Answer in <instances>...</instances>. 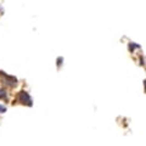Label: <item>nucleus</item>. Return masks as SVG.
Returning a JSON list of instances; mask_svg holds the SVG:
<instances>
[{
	"label": "nucleus",
	"instance_id": "4",
	"mask_svg": "<svg viewBox=\"0 0 146 146\" xmlns=\"http://www.w3.org/2000/svg\"><path fill=\"white\" fill-rule=\"evenodd\" d=\"M135 48H140V45H138V44H135V43H130V45H129V49L132 51L134 50Z\"/></svg>",
	"mask_w": 146,
	"mask_h": 146
},
{
	"label": "nucleus",
	"instance_id": "6",
	"mask_svg": "<svg viewBox=\"0 0 146 146\" xmlns=\"http://www.w3.org/2000/svg\"><path fill=\"white\" fill-rule=\"evenodd\" d=\"M62 60H64L62 57H59V59H57V66H59V67L62 65V64H61V62H62Z\"/></svg>",
	"mask_w": 146,
	"mask_h": 146
},
{
	"label": "nucleus",
	"instance_id": "5",
	"mask_svg": "<svg viewBox=\"0 0 146 146\" xmlns=\"http://www.w3.org/2000/svg\"><path fill=\"white\" fill-rule=\"evenodd\" d=\"M6 112V107L3 105H0V113H5Z\"/></svg>",
	"mask_w": 146,
	"mask_h": 146
},
{
	"label": "nucleus",
	"instance_id": "3",
	"mask_svg": "<svg viewBox=\"0 0 146 146\" xmlns=\"http://www.w3.org/2000/svg\"><path fill=\"white\" fill-rule=\"evenodd\" d=\"M0 99H1V100H7L6 91H5L4 89H0Z\"/></svg>",
	"mask_w": 146,
	"mask_h": 146
},
{
	"label": "nucleus",
	"instance_id": "2",
	"mask_svg": "<svg viewBox=\"0 0 146 146\" xmlns=\"http://www.w3.org/2000/svg\"><path fill=\"white\" fill-rule=\"evenodd\" d=\"M1 74L4 76V78H5V83H6L9 86H16L17 84V79L15 78V77L12 76H7V74H5L4 72H1Z\"/></svg>",
	"mask_w": 146,
	"mask_h": 146
},
{
	"label": "nucleus",
	"instance_id": "7",
	"mask_svg": "<svg viewBox=\"0 0 146 146\" xmlns=\"http://www.w3.org/2000/svg\"><path fill=\"white\" fill-rule=\"evenodd\" d=\"M145 89H146V80H145Z\"/></svg>",
	"mask_w": 146,
	"mask_h": 146
},
{
	"label": "nucleus",
	"instance_id": "1",
	"mask_svg": "<svg viewBox=\"0 0 146 146\" xmlns=\"http://www.w3.org/2000/svg\"><path fill=\"white\" fill-rule=\"evenodd\" d=\"M17 100H18L21 104H23V105H27V106H32V98L29 96V94L27 91H20L18 95H17Z\"/></svg>",
	"mask_w": 146,
	"mask_h": 146
}]
</instances>
